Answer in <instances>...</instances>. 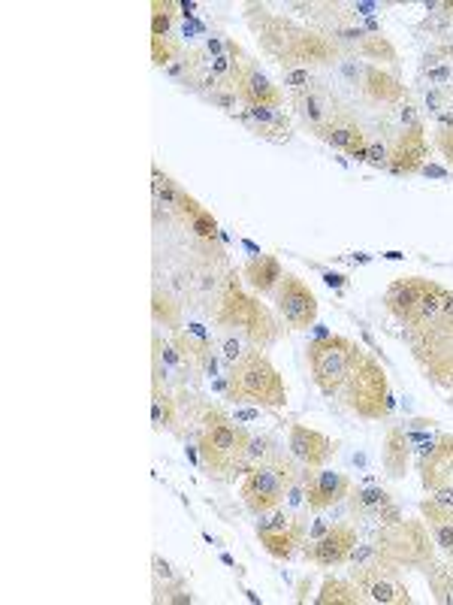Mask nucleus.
I'll use <instances>...</instances> for the list:
<instances>
[{
  "label": "nucleus",
  "instance_id": "obj_1",
  "mask_svg": "<svg viewBox=\"0 0 453 605\" xmlns=\"http://www.w3.org/2000/svg\"><path fill=\"white\" fill-rule=\"evenodd\" d=\"M257 13H260V22L257 19H248V22H251V28L257 34L263 52L272 61H278L284 70L330 64L333 58H339L336 37H327V34H318V31H309V28H299V25H293L287 19L269 16L266 10H257Z\"/></svg>",
  "mask_w": 453,
  "mask_h": 605
},
{
  "label": "nucleus",
  "instance_id": "obj_2",
  "mask_svg": "<svg viewBox=\"0 0 453 605\" xmlns=\"http://www.w3.org/2000/svg\"><path fill=\"white\" fill-rule=\"evenodd\" d=\"M248 439H251V433L242 424H236L221 409H209L203 415V430L197 439V451H200V460L209 469V475L233 478L239 472H248L251 469V463L245 460Z\"/></svg>",
  "mask_w": 453,
  "mask_h": 605
},
{
  "label": "nucleus",
  "instance_id": "obj_3",
  "mask_svg": "<svg viewBox=\"0 0 453 605\" xmlns=\"http://www.w3.org/2000/svg\"><path fill=\"white\" fill-rule=\"evenodd\" d=\"M227 397L260 409H281L287 403V385L260 348H248L236 363H230Z\"/></svg>",
  "mask_w": 453,
  "mask_h": 605
},
{
  "label": "nucleus",
  "instance_id": "obj_4",
  "mask_svg": "<svg viewBox=\"0 0 453 605\" xmlns=\"http://www.w3.org/2000/svg\"><path fill=\"white\" fill-rule=\"evenodd\" d=\"M212 318L218 327L242 330V336L251 342V348L266 351L275 339V321H272L269 309L263 303H257L254 297H248L236 276H227V282L218 294V303L212 309Z\"/></svg>",
  "mask_w": 453,
  "mask_h": 605
},
{
  "label": "nucleus",
  "instance_id": "obj_5",
  "mask_svg": "<svg viewBox=\"0 0 453 605\" xmlns=\"http://www.w3.org/2000/svg\"><path fill=\"white\" fill-rule=\"evenodd\" d=\"M336 400L345 409H351L354 415L366 418V421H378L393 409L387 373H384L381 363L375 357H369L363 348L357 351L354 367H351V373H348V379H345V385H342Z\"/></svg>",
  "mask_w": 453,
  "mask_h": 605
},
{
  "label": "nucleus",
  "instance_id": "obj_6",
  "mask_svg": "<svg viewBox=\"0 0 453 605\" xmlns=\"http://www.w3.org/2000/svg\"><path fill=\"white\" fill-rule=\"evenodd\" d=\"M435 539L429 536V527L423 521H399L393 527H381L375 548L378 563L399 572V569H429L435 563L432 554Z\"/></svg>",
  "mask_w": 453,
  "mask_h": 605
},
{
  "label": "nucleus",
  "instance_id": "obj_7",
  "mask_svg": "<svg viewBox=\"0 0 453 605\" xmlns=\"http://www.w3.org/2000/svg\"><path fill=\"white\" fill-rule=\"evenodd\" d=\"M296 478H299V469L293 466V460L272 451L263 463H257L245 472L239 497L254 515H266V512L284 506V497Z\"/></svg>",
  "mask_w": 453,
  "mask_h": 605
},
{
  "label": "nucleus",
  "instance_id": "obj_8",
  "mask_svg": "<svg viewBox=\"0 0 453 605\" xmlns=\"http://www.w3.org/2000/svg\"><path fill=\"white\" fill-rule=\"evenodd\" d=\"M357 351H360V345L351 342L348 336L327 333V336H318L315 342H309V370L324 397H330V400L339 397V391L354 367Z\"/></svg>",
  "mask_w": 453,
  "mask_h": 605
},
{
  "label": "nucleus",
  "instance_id": "obj_9",
  "mask_svg": "<svg viewBox=\"0 0 453 605\" xmlns=\"http://www.w3.org/2000/svg\"><path fill=\"white\" fill-rule=\"evenodd\" d=\"M227 49L233 55V91L245 106H281V91L269 82L266 73H260V67L245 58V52L239 49V43L227 40Z\"/></svg>",
  "mask_w": 453,
  "mask_h": 605
},
{
  "label": "nucleus",
  "instance_id": "obj_10",
  "mask_svg": "<svg viewBox=\"0 0 453 605\" xmlns=\"http://www.w3.org/2000/svg\"><path fill=\"white\" fill-rule=\"evenodd\" d=\"M275 306H278V315L284 318V324L290 330H306L318 321L315 291L302 279H296L293 273H284L281 285L275 288Z\"/></svg>",
  "mask_w": 453,
  "mask_h": 605
},
{
  "label": "nucleus",
  "instance_id": "obj_11",
  "mask_svg": "<svg viewBox=\"0 0 453 605\" xmlns=\"http://www.w3.org/2000/svg\"><path fill=\"white\" fill-rule=\"evenodd\" d=\"M354 572V584L363 590L366 602H381V605H411V590L396 578L393 569L372 563V566H360L351 569Z\"/></svg>",
  "mask_w": 453,
  "mask_h": 605
},
{
  "label": "nucleus",
  "instance_id": "obj_12",
  "mask_svg": "<svg viewBox=\"0 0 453 605\" xmlns=\"http://www.w3.org/2000/svg\"><path fill=\"white\" fill-rule=\"evenodd\" d=\"M354 545H357V530L351 524H333L312 545H306V560L321 569H336L348 563Z\"/></svg>",
  "mask_w": 453,
  "mask_h": 605
},
{
  "label": "nucleus",
  "instance_id": "obj_13",
  "mask_svg": "<svg viewBox=\"0 0 453 605\" xmlns=\"http://www.w3.org/2000/svg\"><path fill=\"white\" fill-rule=\"evenodd\" d=\"M302 481H306V494H309V509L312 512H324L333 509L336 503L351 497V478L345 472H333V469H309L302 472Z\"/></svg>",
  "mask_w": 453,
  "mask_h": 605
},
{
  "label": "nucleus",
  "instance_id": "obj_14",
  "mask_svg": "<svg viewBox=\"0 0 453 605\" xmlns=\"http://www.w3.org/2000/svg\"><path fill=\"white\" fill-rule=\"evenodd\" d=\"M318 137H321L327 146H333L336 152H348L354 161H366V158H369V140H366L363 128L357 125V118H351V115L342 112V109H336V112L327 118V125L318 131Z\"/></svg>",
  "mask_w": 453,
  "mask_h": 605
},
{
  "label": "nucleus",
  "instance_id": "obj_15",
  "mask_svg": "<svg viewBox=\"0 0 453 605\" xmlns=\"http://www.w3.org/2000/svg\"><path fill=\"white\" fill-rule=\"evenodd\" d=\"M287 448H290L293 460H299L302 466H309V469H321L336 454V442L330 436H324L321 430H312L306 424H293L290 427Z\"/></svg>",
  "mask_w": 453,
  "mask_h": 605
},
{
  "label": "nucleus",
  "instance_id": "obj_16",
  "mask_svg": "<svg viewBox=\"0 0 453 605\" xmlns=\"http://www.w3.org/2000/svg\"><path fill=\"white\" fill-rule=\"evenodd\" d=\"M426 155H429V143H426L423 128H402V131L396 134L393 146H390L387 170L396 173V176L417 173V170H423Z\"/></svg>",
  "mask_w": 453,
  "mask_h": 605
},
{
  "label": "nucleus",
  "instance_id": "obj_17",
  "mask_svg": "<svg viewBox=\"0 0 453 605\" xmlns=\"http://www.w3.org/2000/svg\"><path fill=\"white\" fill-rule=\"evenodd\" d=\"M360 94L375 103V106H402L405 103V85L384 73L381 67H363V76H360Z\"/></svg>",
  "mask_w": 453,
  "mask_h": 605
},
{
  "label": "nucleus",
  "instance_id": "obj_18",
  "mask_svg": "<svg viewBox=\"0 0 453 605\" xmlns=\"http://www.w3.org/2000/svg\"><path fill=\"white\" fill-rule=\"evenodd\" d=\"M423 484L429 491L453 488V439L441 436L435 442V451L423 460Z\"/></svg>",
  "mask_w": 453,
  "mask_h": 605
},
{
  "label": "nucleus",
  "instance_id": "obj_19",
  "mask_svg": "<svg viewBox=\"0 0 453 605\" xmlns=\"http://www.w3.org/2000/svg\"><path fill=\"white\" fill-rule=\"evenodd\" d=\"M245 121L254 128L257 137L272 140V143H287L290 140V118L278 106H248Z\"/></svg>",
  "mask_w": 453,
  "mask_h": 605
},
{
  "label": "nucleus",
  "instance_id": "obj_20",
  "mask_svg": "<svg viewBox=\"0 0 453 605\" xmlns=\"http://www.w3.org/2000/svg\"><path fill=\"white\" fill-rule=\"evenodd\" d=\"M450 297H453V294H450L444 285L426 282V291L420 294V300H417V306H414V312H411V318H408V327L426 330V327L438 324V321L444 318V309H447Z\"/></svg>",
  "mask_w": 453,
  "mask_h": 605
},
{
  "label": "nucleus",
  "instance_id": "obj_21",
  "mask_svg": "<svg viewBox=\"0 0 453 605\" xmlns=\"http://www.w3.org/2000/svg\"><path fill=\"white\" fill-rule=\"evenodd\" d=\"M293 106H296V112H299V118L306 121V125L318 134L324 125H327V118L336 112V106L330 103V97L321 91V88H306V91H296L293 94Z\"/></svg>",
  "mask_w": 453,
  "mask_h": 605
},
{
  "label": "nucleus",
  "instance_id": "obj_22",
  "mask_svg": "<svg viewBox=\"0 0 453 605\" xmlns=\"http://www.w3.org/2000/svg\"><path fill=\"white\" fill-rule=\"evenodd\" d=\"M306 536H309L306 524H302L299 518H293L287 527H281V530H275V533H266V536H257V539H260V545H263V551H266L269 557H275V560H290L299 545H306Z\"/></svg>",
  "mask_w": 453,
  "mask_h": 605
},
{
  "label": "nucleus",
  "instance_id": "obj_23",
  "mask_svg": "<svg viewBox=\"0 0 453 605\" xmlns=\"http://www.w3.org/2000/svg\"><path fill=\"white\" fill-rule=\"evenodd\" d=\"M420 512H423V524L429 527L435 545L453 560V509L435 503L432 497L420 503Z\"/></svg>",
  "mask_w": 453,
  "mask_h": 605
},
{
  "label": "nucleus",
  "instance_id": "obj_24",
  "mask_svg": "<svg viewBox=\"0 0 453 605\" xmlns=\"http://www.w3.org/2000/svg\"><path fill=\"white\" fill-rule=\"evenodd\" d=\"M242 273H245V282H248L257 294H275V288H278L281 279H284V270H281V264H278L275 255L251 258Z\"/></svg>",
  "mask_w": 453,
  "mask_h": 605
},
{
  "label": "nucleus",
  "instance_id": "obj_25",
  "mask_svg": "<svg viewBox=\"0 0 453 605\" xmlns=\"http://www.w3.org/2000/svg\"><path fill=\"white\" fill-rule=\"evenodd\" d=\"M426 282H429V279H417V276H414V279H399V282L390 285V291H387V309H390L402 324H408V318H411V312H414L420 294L426 291Z\"/></svg>",
  "mask_w": 453,
  "mask_h": 605
},
{
  "label": "nucleus",
  "instance_id": "obj_26",
  "mask_svg": "<svg viewBox=\"0 0 453 605\" xmlns=\"http://www.w3.org/2000/svg\"><path fill=\"white\" fill-rule=\"evenodd\" d=\"M408 457H411V436L399 427L387 430V439H384V469L387 475L393 478H402L405 469H408Z\"/></svg>",
  "mask_w": 453,
  "mask_h": 605
},
{
  "label": "nucleus",
  "instance_id": "obj_27",
  "mask_svg": "<svg viewBox=\"0 0 453 605\" xmlns=\"http://www.w3.org/2000/svg\"><path fill=\"white\" fill-rule=\"evenodd\" d=\"M318 605H363L366 596L357 584H348V581H339V578H327L321 593L315 596Z\"/></svg>",
  "mask_w": 453,
  "mask_h": 605
},
{
  "label": "nucleus",
  "instance_id": "obj_28",
  "mask_svg": "<svg viewBox=\"0 0 453 605\" xmlns=\"http://www.w3.org/2000/svg\"><path fill=\"white\" fill-rule=\"evenodd\" d=\"M151 427L158 433L176 430V400L164 391L161 382H155V388H151Z\"/></svg>",
  "mask_w": 453,
  "mask_h": 605
},
{
  "label": "nucleus",
  "instance_id": "obj_29",
  "mask_svg": "<svg viewBox=\"0 0 453 605\" xmlns=\"http://www.w3.org/2000/svg\"><path fill=\"white\" fill-rule=\"evenodd\" d=\"M151 188H155V206H164V209H170V212H176L179 209V200H182V188L167 176V173H161L158 167L151 170Z\"/></svg>",
  "mask_w": 453,
  "mask_h": 605
},
{
  "label": "nucleus",
  "instance_id": "obj_30",
  "mask_svg": "<svg viewBox=\"0 0 453 605\" xmlns=\"http://www.w3.org/2000/svg\"><path fill=\"white\" fill-rule=\"evenodd\" d=\"M393 503V497L384 491V488H363V491H357L354 494V515H369V518H378V512L384 509V506H390Z\"/></svg>",
  "mask_w": 453,
  "mask_h": 605
},
{
  "label": "nucleus",
  "instance_id": "obj_31",
  "mask_svg": "<svg viewBox=\"0 0 453 605\" xmlns=\"http://www.w3.org/2000/svg\"><path fill=\"white\" fill-rule=\"evenodd\" d=\"M182 55H185V49H182L179 40H173V37H151V64H155V67L167 70Z\"/></svg>",
  "mask_w": 453,
  "mask_h": 605
},
{
  "label": "nucleus",
  "instance_id": "obj_32",
  "mask_svg": "<svg viewBox=\"0 0 453 605\" xmlns=\"http://www.w3.org/2000/svg\"><path fill=\"white\" fill-rule=\"evenodd\" d=\"M357 49H360V55L375 58V61H396V49L390 46V40L384 34H366Z\"/></svg>",
  "mask_w": 453,
  "mask_h": 605
},
{
  "label": "nucleus",
  "instance_id": "obj_33",
  "mask_svg": "<svg viewBox=\"0 0 453 605\" xmlns=\"http://www.w3.org/2000/svg\"><path fill=\"white\" fill-rule=\"evenodd\" d=\"M151 312H155V321H164V327H179L182 315H179V303H173L167 294L155 291V303H151Z\"/></svg>",
  "mask_w": 453,
  "mask_h": 605
},
{
  "label": "nucleus",
  "instance_id": "obj_34",
  "mask_svg": "<svg viewBox=\"0 0 453 605\" xmlns=\"http://www.w3.org/2000/svg\"><path fill=\"white\" fill-rule=\"evenodd\" d=\"M429 584H432V590H435V599L438 602H450L453 596V572L447 569V566H438V563H432L429 569Z\"/></svg>",
  "mask_w": 453,
  "mask_h": 605
},
{
  "label": "nucleus",
  "instance_id": "obj_35",
  "mask_svg": "<svg viewBox=\"0 0 453 605\" xmlns=\"http://www.w3.org/2000/svg\"><path fill=\"white\" fill-rule=\"evenodd\" d=\"M179 4H151V37H170V28H173V13Z\"/></svg>",
  "mask_w": 453,
  "mask_h": 605
},
{
  "label": "nucleus",
  "instance_id": "obj_36",
  "mask_svg": "<svg viewBox=\"0 0 453 605\" xmlns=\"http://www.w3.org/2000/svg\"><path fill=\"white\" fill-rule=\"evenodd\" d=\"M272 439L269 436H251L248 439V448H245V460L251 463V466H257V463H263L269 454H272Z\"/></svg>",
  "mask_w": 453,
  "mask_h": 605
},
{
  "label": "nucleus",
  "instance_id": "obj_37",
  "mask_svg": "<svg viewBox=\"0 0 453 605\" xmlns=\"http://www.w3.org/2000/svg\"><path fill=\"white\" fill-rule=\"evenodd\" d=\"M284 85H287L293 94L312 88V70H309V67H290V70H284Z\"/></svg>",
  "mask_w": 453,
  "mask_h": 605
},
{
  "label": "nucleus",
  "instance_id": "obj_38",
  "mask_svg": "<svg viewBox=\"0 0 453 605\" xmlns=\"http://www.w3.org/2000/svg\"><path fill=\"white\" fill-rule=\"evenodd\" d=\"M191 230L200 236V239H215L218 236V221L212 218V212H203L191 221Z\"/></svg>",
  "mask_w": 453,
  "mask_h": 605
},
{
  "label": "nucleus",
  "instance_id": "obj_39",
  "mask_svg": "<svg viewBox=\"0 0 453 605\" xmlns=\"http://www.w3.org/2000/svg\"><path fill=\"white\" fill-rule=\"evenodd\" d=\"M203 212H206V209H203V206H200V203H197V200H194L191 194H185V191H182V200H179V209H176V215H179L182 221H188V224H191V221H194L197 215H203Z\"/></svg>",
  "mask_w": 453,
  "mask_h": 605
},
{
  "label": "nucleus",
  "instance_id": "obj_40",
  "mask_svg": "<svg viewBox=\"0 0 453 605\" xmlns=\"http://www.w3.org/2000/svg\"><path fill=\"white\" fill-rule=\"evenodd\" d=\"M387 161H390V149L384 143H378V140H369V158H366V164L387 170Z\"/></svg>",
  "mask_w": 453,
  "mask_h": 605
},
{
  "label": "nucleus",
  "instance_id": "obj_41",
  "mask_svg": "<svg viewBox=\"0 0 453 605\" xmlns=\"http://www.w3.org/2000/svg\"><path fill=\"white\" fill-rule=\"evenodd\" d=\"M438 149H441V155H444V161L453 167V128H441L438 131Z\"/></svg>",
  "mask_w": 453,
  "mask_h": 605
},
{
  "label": "nucleus",
  "instance_id": "obj_42",
  "mask_svg": "<svg viewBox=\"0 0 453 605\" xmlns=\"http://www.w3.org/2000/svg\"><path fill=\"white\" fill-rule=\"evenodd\" d=\"M399 121H402V128H423V121H420V115H417V109L411 103L399 106Z\"/></svg>",
  "mask_w": 453,
  "mask_h": 605
},
{
  "label": "nucleus",
  "instance_id": "obj_43",
  "mask_svg": "<svg viewBox=\"0 0 453 605\" xmlns=\"http://www.w3.org/2000/svg\"><path fill=\"white\" fill-rule=\"evenodd\" d=\"M242 354H245V351H242V342H239L236 336H227V339H224V360H227V367H230V363H236Z\"/></svg>",
  "mask_w": 453,
  "mask_h": 605
},
{
  "label": "nucleus",
  "instance_id": "obj_44",
  "mask_svg": "<svg viewBox=\"0 0 453 605\" xmlns=\"http://www.w3.org/2000/svg\"><path fill=\"white\" fill-rule=\"evenodd\" d=\"M209 100L218 103L221 109H233V106H236V91H221V88H218V91L209 94Z\"/></svg>",
  "mask_w": 453,
  "mask_h": 605
},
{
  "label": "nucleus",
  "instance_id": "obj_45",
  "mask_svg": "<svg viewBox=\"0 0 453 605\" xmlns=\"http://www.w3.org/2000/svg\"><path fill=\"white\" fill-rule=\"evenodd\" d=\"M155 578L161 581H176V575H173V569H170V563L167 560H161V557H155Z\"/></svg>",
  "mask_w": 453,
  "mask_h": 605
},
{
  "label": "nucleus",
  "instance_id": "obj_46",
  "mask_svg": "<svg viewBox=\"0 0 453 605\" xmlns=\"http://www.w3.org/2000/svg\"><path fill=\"white\" fill-rule=\"evenodd\" d=\"M348 10H354V13H360V16H369V19H372V16L378 13V4H351Z\"/></svg>",
  "mask_w": 453,
  "mask_h": 605
},
{
  "label": "nucleus",
  "instance_id": "obj_47",
  "mask_svg": "<svg viewBox=\"0 0 453 605\" xmlns=\"http://www.w3.org/2000/svg\"><path fill=\"white\" fill-rule=\"evenodd\" d=\"M447 79H450V70H447V67H435V70H429V82L441 85V82H447Z\"/></svg>",
  "mask_w": 453,
  "mask_h": 605
},
{
  "label": "nucleus",
  "instance_id": "obj_48",
  "mask_svg": "<svg viewBox=\"0 0 453 605\" xmlns=\"http://www.w3.org/2000/svg\"><path fill=\"white\" fill-rule=\"evenodd\" d=\"M324 282L330 288H345V276H339V273H324Z\"/></svg>",
  "mask_w": 453,
  "mask_h": 605
},
{
  "label": "nucleus",
  "instance_id": "obj_49",
  "mask_svg": "<svg viewBox=\"0 0 453 605\" xmlns=\"http://www.w3.org/2000/svg\"><path fill=\"white\" fill-rule=\"evenodd\" d=\"M420 173H426V176H438V179H444V170H438V167H432V164H423V170Z\"/></svg>",
  "mask_w": 453,
  "mask_h": 605
},
{
  "label": "nucleus",
  "instance_id": "obj_50",
  "mask_svg": "<svg viewBox=\"0 0 453 605\" xmlns=\"http://www.w3.org/2000/svg\"><path fill=\"white\" fill-rule=\"evenodd\" d=\"M426 106H429V112H438V94H435V91L426 94Z\"/></svg>",
  "mask_w": 453,
  "mask_h": 605
},
{
  "label": "nucleus",
  "instance_id": "obj_51",
  "mask_svg": "<svg viewBox=\"0 0 453 605\" xmlns=\"http://www.w3.org/2000/svg\"><path fill=\"white\" fill-rule=\"evenodd\" d=\"M179 10L185 13V16H194V10H197V4H179Z\"/></svg>",
  "mask_w": 453,
  "mask_h": 605
}]
</instances>
